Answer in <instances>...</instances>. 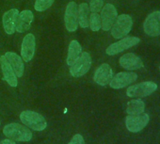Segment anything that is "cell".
<instances>
[{
    "label": "cell",
    "mask_w": 160,
    "mask_h": 144,
    "mask_svg": "<svg viewBox=\"0 0 160 144\" xmlns=\"http://www.w3.org/2000/svg\"><path fill=\"white\" fill-rule=\"evenodd\" d=\"M3 133L10 139L14 141H29L32 138L31 131L20 123H9L4 129Z\"/></svg>",
    "instance_id": "cell-1"
},
{
    "label": "cell",
    "mask_w": 160,
    "mask_h": 144,
    "mask_svg": "<svg viewBox=\"0 0 160 144\" xmlns=\"http://www.w3.org/2000/svg\"><path fill=\"white\" fill-rule=\"evenodd\" d=\"M20 120L25 125L35 131H42L47 126L46 120L41 114L31 110L23 111L20 114Z\"/></svg>",
    "instance_id": "cell-2"
},
{
    "label": "cell",
    "mask_w": 160,
    "mask_h": 144,
    "mask_svg": "<svg viewBox=\"0 0 160 144\" xmlns=\"http://www.w3.org/2000/svg\"><path fill=\"white\" fill-rule=\"evenodd\" d=\"M133 21L131 16L127 14H122L117 17L115 23L111 27V35L115 39L124 38L132 29Z\"/></svg>",
    "instance_id": "cell-3"
},
{
    "label": "cell",
    "mask_w": 160,
    "mask_h": 144,
    "mask_svg": "<svg viewBox=\"0 0 160 144\" xmlns=\"http://www.w3.org/2000/svg\"><path fill=\"white\" fill-rule=\"evenodd\" d=\"M92 66V57L88 52H84L70 66V74L74 77L86 75Z\"/></svg>",
    "instance_id": "cell-4"
},
{
    "label": "cell",
    "mask_w": 160,
    "mask_h": 144,
    "mask_svg": "<svg viewBox=\"0 0 160 144\" xmlns=\"http://www.w3.org/2000/svg\"><path fill=\"white\" fill-rule=\"evenodd\" d=\"M156 90H157V85L155 83L147 81V82H141L130 86L126 91V94L129 97H145L151 95Z\"/></svg>",
    "instance_id": "cell-5"
},
{
    "label": "cell",
    "mask_w": 160,
    "mask_h": 144,
    "mask_svg": "<svg viewBox=\"0 0 160 144\" xmlns=\"http://www.w3.org/2000/svg\"><path fill=\"white\" fill-rule=\"evenodd\" d=\"M149 121V115L144 112L137 115H128L125 119V125L128 131L132 133H138L148 124Z\"/></svg>",
    "instance_id": "cell-6"
},
{
    "label": "cell",
    "mask_w": 160,
    "mask_h": 144,
    "mask_svg": "<svg viewBox=\"0 0 160 144\" xmlns=\"http://www.w3.org/2000/svg\"><path fill=\"white\" fill-rule=\"evenodd\" d=\"M78 7L75 2H70L65 11L64 22L66 29L69 32H73L78 27Z\"/></svg>",
    "instance_id": "cell-7"
},
{
    "label": "cell",
    "mask_w": 160,
    "mask_h": 144,
    "mask_svg": "<svg viewBox=\"0 0 160 144\" xmlns=\"http://www.w3.org/2000/svg\"><path fill=\"white\" fill-rule=\"evenodd\" d=\"M139 42H140V40L138 37H125V38L122 39L121 41L110 44L107 48L106 53L108 56H114V55H117L130 47L137 45Z\"/></svg>",
    "instance_id": "cell-8"
},
{
    "label": "cell",
    "mask_w": 160,
    "mask_h": 144,
    "mask_svg": "<svg viewBox=\"0 0 160 144\" xmlns=\"http://www.w3.org/2000/svg\"><path fill=\"white\" fill-rule=\"evenodd\" d=\"M145 33L148 36L155 37L160 35V12L156 11L150 13L143 25Z\"/></svg>",
    "instance_id": "cell-9"
},
{
    "label": "cell",
    "mask_w": 160,
    "mask_h": 144,
    "mask_svg": "<svg viewBox=\"0 0 160 144\" xmlns=\"http://www.w3.org/2000/svg\"><path fill=\"white\" fill-rule=\"evenodd\" d=\"M101 28L103 30L108 31L111 28L113 24L115 23L118 13L116 8L111 4H107L101 10Z\"/></svg>",
    "instance_id": "cell-10"
},
{
    "label": "cell",
    "mask_w": 160,
    "mask_h": 144,
    "mask_svg": "<svg viewBox=\"0 0 160 144\" xmlns=\"http://www.w3.org/2000/svg\"><path fill=\"white\" fill-rule=\"evenodd\" d=\"M138 76L136 73H133V72H122V73L117 74L114 77L111 78L109 85L113 89H122L135 82Z\"/></svg>",
    "instance_id": "cell-11"
},
{
    "label": "cell",
    "mask_w": 160,
    "mask_h": 144,
    "mask_svg": "<svg viewBox=\"0 0 160 144\" xmlns=\"http://www.w3.org/2000/svg\"><path fill=\"white\" fill-rule=\"evenodd\" d=\"M35 37L33 34H28L25 36L21 48V56L24 61L28 62L33 58L35 53Z\"/></svg>",
    "instance_id": "cell-12"
},
{
    "label": "cell",
    "mask_w": 160,
    "mask_h": 144,
    "mask_svg": "<svg viewBox=\"0 0 160 144\" xmlns=\"http://www.w3.org/2000/svg\"><path fill=\"white\" fill-rule=\"evenodd\" d=\"M112 77H113V73H112L111 67L108 64L104 63L96 70L93 79L98 85L106 86L107 84L110 82Z\"/></svg>",
    "instance_id": "cell-13"
},
{
    "label": "cell",
    "mask_w": 160,
    "mask_h": 144,
    "mask_svg": "<svg viewBox=\"0 0 160 144\" xmlns=\"http://www.w3.org/2000/svg\"><path fill=\"white\" fill-rule=\"evenodd\" d=\"M120 65L128 71L138 70L143 67V62L137 55L133 53H128L121 57L120 58Z\"/></svg>",
    "instance_id": "cell-14"
},
{
    "label": "cell",
    "mask_w": 160,
    "mask_h": 144,
    "mask_svg": "<svg viewBox=\"0 0 160 144\" xmlns=\"http://www.w3.org/2000/svg\"><path fill=\"white\" fill-rule=\"evenodd\" d=\"M18 14H19V12L16 9H12L4 13L2 22H3L5 32L7 34L12 35L15 32V25H16Z\"/></svg>",
    "instance_id": "cell-15"
},
{
    "label": "cell",
    "mask_w": 160,
    "mask_h": 144,
    "mask_svg": "<svg viewBox=\"0 0 160 144\" xmlns=\"http://www.w3.org/2000/svg\"><path fill=\"white\" fill-rule=\"evenodd\" d=\"M33 21V13L29 10H25L22 12L18 14L16 25H15V30L19 33H23L29 29L30 25Z\"/></svg>",
    "instance_id": "cell-16"
},
{
    "label": "cell",
    "mask_w": 160,
    "mask_h": 144,
    "mask_svg": "<svg viewBox=\"0 0 160 144\" xmlns=\"http://www.w3.org/2000/svg\"><path fill=\"white\" fill-rule=\"evenodd\" d=\"M0 62H1V69L3 72V76H4V80H6L10 86L12 87H16L18 82H17V78L16 76L14 74V72L11 66V64L9 63L7 57L4 56L0 57Z\"/></svg>",
    "instance_id": "cell-17"
},
{
    "label": "cell",
    "mask_w": 160,
    "mask_h": 144,
    "mask_svg": "<svg viewBox=\"0 0 160 144\" xmlns=\"http://www.w3.org/2000/svg\"><path fill=\"white\" fill-rule=\"evenodd\" d=\"M9 63L11 64L14 74L17 77H21L24 74V62L23 59L13 52H7L5 54Z\"/></svg>",
    "instance_id": "cell-18"
},
{
    "label": "cell",
    "mask_w": 160,
    "mask_h": 144,
    "mask_svg": "<svg viewBox=\"0 0 160 144\" xmlns=\"http://www.w3.org/2000/svg\"><path fill=\"white\" fill-rule=\"evenodd\" d=\"M82 53V47L77 41H72L69 44L68 48V56H67V64L71 66Z\"/></svg>",
    "instance_id": "cell-19"
},
{
    "label": "cell",
    "mask_w": 160,
    "mask_h": 144,
    "mask_svg": "<svg viewBox=\"0 0 160 144\" xmlns=\"http://www.w3.org/2000/svg\"><path fill=\"white\" fill-rule=\"evenodd\" d=\"M78 24L79 26L86 28L89 27L90 21V8L87 3L80 4L78 7Z\"/></svg>",
    "instance_id": "cell-20"
},
{
    "label": "cell",
    "mask_w": 160,
    "mask_h": 144,
    "mask_svg": "<svg viewBox=\"0 0 160 144\" xmlns=\"http://www.w3.org/2000/svg\"><path fill=\"white\" fill-rule=\"evenodd\" d=\"M144 109H145V104L141 100L136 99V100L130 101L127 104L126 113L128 115H137V114L143 113Z\"/></svg>",
    "instance_id": "cell-21"
},
{
    "label": "cell",
    "mask_w": 160,
    "mask_h": 144,
    "mask_svg": "<svg viewBox=\"0 0 160 144\" xmlns=\"http://www.w3.org/2000/svg\"><path fill=\"white\" fill-rule=\"evenodd\" d=\"M89 26L92 31H98L101 28V17L97 12H92L90 15Z\"/></svg>",
    "instance_id": "cell-22"
},
{
    "label": "cell",
    "mask_w": 160,
    "mask_h": 144,
    "mask_svg": "<svg viewBox=\"0 0 160 144\" xmlns=\"http://www.w3.org/2000/svg\"><path fill=\"white\" fill-rule=\"evenodd\" d=\"M55 0H36L34 8L37 12H44L52 6Z\"/></svg>",
    "instance_id": "cell-23"
},
{
    "label": "cell",
    "mask_w": 160,
    "mask_h": 144,
    "mask_svg": "<svg viewBox=\"0 0 160 144\" xmlns=\"http://www.w3.org/2000/svg\"><path fill=\"white\" fill-rule=\"evenodd\" d=\"M104 1L103 0H92L90 4V12H98L103 9Z\"/></svg>",
    "instance_id": "cell-24"
},
{
    "label": "cell",
    "mask_w": 160,
    "mask_h": 144,
    "mask_svg": "<svg viewBox=\"0 0 160 144\" xmlns=\"http://www.w3.org/2000/svg\"><path fill=\"white\" fill-rule=\"evenodd\" d=\"M69 144H85V141L81 135L77 134L72 138V140L69 142Z\"/></svg>",
    "instance_id": "cell-25"
},
{
    "label": "cell",
    "mask_w": 160,
    "mask_h": 144,
    "mask_svg": "<svg viewBox=\"0 0 160 144\" xmlns=\"http://www.w3.org/2000/svg\"><path fill=\"white\" fill-rule=\"evenodd\" d=\"M0 144H15V142L12 139H3L1 140V142H0Z\"/></svg>",
    "instance_id": "cell-26"
}]
</instances>
